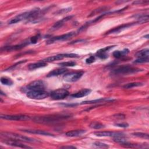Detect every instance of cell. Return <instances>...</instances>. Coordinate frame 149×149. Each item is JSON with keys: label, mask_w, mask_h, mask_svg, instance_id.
Segmentation results:
<instances>
[{"label": "cell", "mask_w": 149, "mask_h": 149, "mask_svg": "<svg viewBox=\"0 0 149 149\" xmlns=\"http://www.w3.org/2000/svg\"><path fill=\"white\" fill-rule=\"evenodd\" d=\"M69 117L66 115H47V116H39L35 117L33 118L34 122L42 123V124H50L57 123L66 118H68Z\"/></svg>", "instance_id": "6da1fadb"}, {"label": "cell", "mask_w": 149, "mask_h": 149, "mask_svg": "<svg viewBox=\"0 0 149 149\" xmlns=\"http://www.w3.org/2000/svg\"><path fill=\"white\" fill-rule=\"evenodd\" d=\"M1 135L2 137H4L6 139H9L12 140H15L20 142H28V143H35V142H40L39 140L34 139L33 138H31L29 137H27L23 135H21L19 134H16L12 132H3L1 133Z\"/></svg>", "instance_id": "7a4b0ae2"}, {"label": "cell", "mask_w": 149, "mask_h": 149, "mask_svg": "<svg viewBox=\"0 0 149 149\" xmlns=\"http://www.w3.org/2000/svg\"><path fill=\"white\" fill-rule=\"evenodd\" d=\"M142 71H143V69L136 67H133L130 66H123L114 70L113 71V73L114 74H129L136 73Z\"/></svg>", "instance_id": "3957f363"}, {"label": "cell", "mask_w": 149, "mask_h": 149, "mask_svg": "<svg viewBox=\"0 0 149 149\" xmlns=\"http://www.w3.org/2000/svg\"><path fill=\"white\" fill-rule=\"evenodd\" d=\"M27 97L34 100H42L48 96V93L44 90L29 91L27 93Z\"/></svg>", "instance_id": "277c9868"}, {"label": "cell", "mask_w": 149, "mask_h": 149, "mask_svg": "<svg viewBox=\"0 0 149 149\" xmlns=\"http://www.w3.org/2000/svg\"><path fill=\"white\" fill-rule=\"evenodd\" d=\"M69 94V91L64 89H58L51 92V97L55 100H63L67 97Z\"/></svg>", "instance_id": "5b68a950"}, {"label": "cell", "mask_w": 149, "mask_h": 149, "mask_svg": "<svg viewBox=\"0 0 149 149\" xmlns=\"http://www.w3.org/2000/svg\"><path fill=\"white\" fill-rule=\"evenodd\" d=\"M83 74V72H73L65 74L63 77L64 81L66 82H75L79 80Z\"/></svg>", "instance_id": "8992f818"}, {"label": "cell", "mask_w": 149, "mask_h": 149, "mask_svg": "<svg viewBox=\"0 0 149 149\" xmlns=\"http://www.w3.org/2000/svg\"><path fill=\"white\" fill-rule=\"evenodd\" d=\"M45 84L42 81H36L30 83L26 87V89L29 91L44 90Z\"/></svg>", "instance_id": "52a82bcc"}, {"label": "cell", "mask_w": 149, "mask_h": 149, "mask_svg": "<svg viewBox=\"0 0 149 149\" xmlns=\"http://www.w3.org/2000/svg\"><path fill=\"white\" fill-rule=\"evenodd\" d=\"M74 34H75V32H69L68 33H66V34H62L61 36L52 37V39H50L49 40H48L47 42V44H51V43H53L57 41L66 40L70 39V37H72V36H73Z\"/></svg>", "instance_id": "ba28073f"}, {"label": "cell", "mask_w": 149, "mask_h": 149, "mask_svg": "<svg viewBox=\"0 0 149 149\" xmlns=\"http://www.w3.org/2000/svg\"><path fill=\"white\" fill-rule=\"evenodd\" d=\"M0 117L9 121H26L30 119V117L25 115H1Z\"/></svg>", "instance_id": "9c48e42d"}, {"label": "cell", "mask_w": 149, "mask_h": 149, "mask_svg": "<svg viewBox=\"0 0 149 149\" xmlns=\"http://www.w3.org/2000/svg\"><path fill=\"white\" fill-rule=\"evenodd\" d=\"M95 135L99 137H121L125 136V135L120 132H115L111 131H103V132H95Z\"/></svg>", "instance_id": "30bf717a"}, {"label": "cell", "mask_w": 149, "mask_h": 149, "mask_svg": "<svg viewBox=\"0 0 149 149\" xmlns=\"http://www.w3.org/2000/svg\"><path fill=\"white\" fill-rule=\"evenodd\" d=\"M3 142L8 146H13V147L23 148H32L31 147H30L29 146H26V145L21 143L20 141H17V140H15L9 139H7V140H3Z\"/></svg>", "instance_id": "8fae6325"}, {"label": "cell", "mask_w": 149, "mask_h": 149, "mask_svg": "<svg viewBox=\"0 0 149 149\" xmlns=\"http://www.w3.org/2000/svg\"><path fill=\"white\" fill-rule=\"evenodd\" d=\"M23 132L28 133V134H37L43 136H53L54 135L49 132L44 131L41 130H35V129H22L21 130Z\"/></svg>", "instance_id": "7c38bea8"}, {"label": "cell", "mask_w": 149, "mask_h": 149, "mask_svg": "<svg viewBox=\"0 0 149 149\" xmlns=\"http://www.w3.org/2000/svg\"><path fill=\"white\" fill-rule=\"evenodd\" d=\"M91 92V90L89 89H82L74 94L70 96L72 98H81L83 97H85L87 95H89L90 93Z\"/></svg>", "instance_id": "4fadbf2b"}, {"label": "cell", "mask_w": 149, "mask_h": 149, "mask_svg": "<svg viewBox=\"0 0 149 149\" xmlns=\"http://www.w3.org/2000/svg\"><path fill=\"white\" fill-rule=\"evenodd\" d=\"M134 25H135V23H127V24L122 25L121 26H118V27L113 29V30H109V32H107L106 34H112V33H118L122 32V30L126 29V28H128L129 27L132 26Z\"/></svg>", "instance_id": "5bb4252c"}, {"label": "cell", "mask_w": 149, "mask_h": 149, "mask_svg": "<svg viewBox=\"0 0 149 149\" xmlns=\"http://www.w3.org/2000/svg\"><path fill=\"white\" fill-rule=\"evenodd\" d=\"M72 16H67V17H66L65 18H63L62 19H61V21H59L57 22H56L54 25V26L51 28V29L50 30L53 31V30H57V29L61 28L64 25V23H65L66 22H67L70 19L72 18Z\"/></svg>", "instance_id": "9a60e30c"}, {"label": "cell", "mask_w": 149, "mask_h": 149, "mask_svg": "<svg viewBox=\"0 0 149 149\" xmlns=\"http://www.w3.org/2000/svg\"><path fill=\"white\" fill-rule=\"evenodd\" d=\"M85 133H86V130L79 129V130H71V131H69L66 132L65 135L68 137L74 138V137H78V136H82L83 134Z\"/></svg>", "instance_id": "2e32d148"}, {"label": "cell", "mask_w": 149, "mask_h": 149, "mask_svg": "<svg viewBox=\"0 0 149 149\" xmlns=\"http://www.w3.org/2000/svg\"><path fill=\"white\" fill-rule=\"evenodd\" d=\"M68 71V69L66 68H60V69H54L52 71H51L48 74L47 77H57L61 75L66 72Z\"/></svg>", "instance_id": "e0dca14e"}, {"label": "cell", "mask_w": 149, "mask_h": 149, "mask_svg": "<svg viewBox=\"0 0 149 149\" xmlns=\"http://www.w3.org/2000/svg\"><path fill=\"white\" fill-rule=\"evenodd\" d=\"M113 47V46H109V47H107L105 48H104L98 51L97 52V57L101 59L107 58L108 57V55L107 54V51H108L109 49H111Z\"/></svg>", "instance_id": "ac0fdd59"}, {"label": "cell", "mask_w": 149, "mask_h": 149, "mask_svg": "<svg viewBox=\"0 0 149 149\" xmlns=\"http://www.w3.org/2000/svg\"><path fill=\"white\" fill-rule=\"evenodd\" d=\"M47 65V64L46 62H44L43 61H39L38 62L33 63V64H31L29 65L28 68L30 70H34V69H38L40 68L44 67Z\"/></svg>", "instance_id": "d6986e66"}, {"label": "cell", "mask_w": 149, "mask_h": 149, "mask_svg": "<svg viewBox=\"0 0 149 149\" xmlns=\"http://www.w3.org/2000/svg\"><path fill=\"white\" fill-rule=\"evenodd\" d=\"M64 58V57H63V55L62 54H60V55H57L52 56V57H48V58L43 60V61L44 62H53L55 61L62 60Z\"/></svg>", "instance_id": "ffe728a7"}, {"label": "cell", "mask_w": 149, "mask_h": 149, "mask_svg": "<svg viewBox=\"0 0 149 149\" xmlns=\"http://www.w3.org/2000/svg\"><path fill=\"white\" fill-rule=\"evenodd\" d=\"M27 44V43H23V44H19V45H16L13 46H8L4 48V50L5 51H13V50H20L22 48H23Z\"/></svg>", "instance_id": "44dd1931"}, {"label": "cell", "mask_w": 149, "mask_h": 149, "mask_svg": "<svg viewBox=\"0 0 149 149\" xmlns=\"http://www.w3.org/2000/svg\"><path fill=\"white\" fill-rule=\"evenodd\" d=\"M136 57L139 58H148L149 56V50L148 48H146L139 51L136 54Z\"/></svg>", "instance_id": "7402d4cb"}, {"label": "cell", "mask_w": 149, "mask_h": 149, "mask_svg": "<svg viewBox=\"0 0 149 149\" xmlns=\"http://www.w3.org/2000/svg\"><path fill=\"white\" fill-rule=\"evenodd\" d=\"M129 53V50L128 49H125L123 51H116L113 52V56L116 58H121L124 55Z\"/></svg>", "instance_id": "603a6c76"}, {"label": "cell", "mask_w": 149, "mask_h": 149, "mask_svg": "<svg viewBox=\"0 0 149 149\" xmlns=\"http://www.w3.org/2000/svg\"><path fill=\"white\" fill-rule=\"evenodd\" d=\"M113 101V99H100L99 100H92V101H83L82 103V104H95V103H103L105 101Z\"/></svg>", "instance_id": "cb8c5ba5"}, {"label": "cell", "mask_w": 149, "mask_h": 149, "mask_svg": "<svg viewBox=\"0 0 149 149\" xmlns=\"http://www.w3.org/2000/svg\"><path fill=\"white\" fill-rule=\"evenodd\" d=\"M144 84L143 83H140V82H133V83H128V84H125L123 87L125 89H132L134 87H140L143 86Z\"/></svg>", "instance_id": "d4e9b609"}, {"label": "cell", "mask_w": 149, "mask_h": 149, "mask_svg": "<svg viewBox=\"0 0 149 149\" xmlns=\"http://www.w3.org/2000/svg\"><path fill=\"white\" fill-rule=\"evenodd\" d=\"M108 8H109L108 7H100V8H99L97 9H96L95 10L93 11L90 13V15L89 16V17H91V16H94V15H96L97 13H101V12H102L108 9Z\"/></svg>", "instance_id": "484cf974"}, {"label": "cell", "mask_w": 149, "mask_h": 149, "mask_svg": "<svg viewBox=\"0 0 149 149\" xmlns=\"http://www.w3.org/2000/svg\"><path fill=\"white\" fill-rule=\"evenodd\" d=\"M90 127L95 129H100L104 128L105 126L103 123L99 122H93L90 125Z\"/></svg>", "instance_id": "4316f807"}, {"label": "cell", "mask_w": 149, "mask_h": 149, "mask_svg": "<svg viewBox=\"0 0 149 149\" xmlns=\"http://www.w3.org/2000/svg\"><path fill=\"white\" fill-rule=\"evenodd\" d=\"M1 83L3 85H7V86H11L13 85V81L9 79V78H5V77H2L1 78Z\"/></svg>", "instance_id": "83f0119b"}, {"label": "cell", "mask_w": 149, "mask_h": 149, "mask_svg": "<svg viewBox=\"0 0 149 149\" xmlns=\"http://www.w3.org/2000/svg\"><path fill=\"white\" fill-rule=\"evenodd\" d=\"M132 135L138 138H143L144 139H148V135L147 134H144L142 132H135L132 134Z\"/></svg>", "instance_id": "f1b7e54d"}, {"label": "cell", "mask_w": 149, "mask_h": 149, "mask_svg": "<svg viewBox=\"0 0 149 149\" xmlns=\"http://www.w3.org/2000/svg\"><path fill=\"white\" fill-rule=\"evenodd\" d=\"M59 65L63 67H66V66H74L77 65V63L73 61H68V62H61L58 64Z\"/></svg>", "instance_id": "f546056e"}, {"label": "cell", "mask_w": 149, "mask_h": 149, "mask_svg": "<svg viewBox=\"0 0 149 149\" xmlns=\"http://www.w3.org/2000/svg\"><path fill=\"white\" fill-rule=\"evenodd\" d=\"M138 23H144V22H146L148 21V15H140V16H138Z\"/></svg>", "instance_id": "4dcf8cb0"}, {"label": "cell", "mask_w": 149, "mask_h": 149, "mask_svg": "<svg viewBox=\"0 0 149 149\" xmlns=\"http://www.w3.org/2000/svg\"><path fill=\"white\" fill-rule=\"evenodd\" d=\"M94 146H95L96 147L103 148H107L109 147V146L107 144L101 143V142H95L94 143Z\"/></svg>", "instance_id": "1f68e13d"}, {"label": "cell", "mask_w": 149, "mask_h": 149, "mask_svg": "<svg viewBox=\"0 0 149 149\" xmlns=\"http://www.w3.org/2000/svg\"><path fill=\"white\" fill-rule=\"evenodd\" d=\"M64 58H78L79 55L75 54H62Z\"/></svg>", "instance_id": "d6a6232c"}, {"label": "cell", "mask_w": 149, "mask_h": 149, "mask_svg": "<svg viewBox=\"0 0 149 149\" xmlns=\"http://www.w3.org/2000/svg\"><path fill=\"white\" fill-rule=\"evenodd\" d=\"M148 58H139L138 59H137L136 60H135L134 61L135 63H146V62H148Z\"/></svg>", "instance_id": "836d02e7"}, {"label": "cell", "mask_w": 149, "mask_h": 149, "mask_svg": "<svg viewBox=\"0 0 149 149\" xmlns=\"http://www.w3.org/2000/svg\"><path fill=\"white\" fill-rule=\"evenodd\" d=\"M39 38V35H37L36 36L32 37V38L30 39V43H31L32 44L36 43L37 42V41H38Z\"/></svg>", "instance_id": "e575fe53"}, {"label": "cell", "mask_w": 149, "mask_h": 149, "mask_svg": "<svg viewBox=\"0 0 149 149\" xmlns=\"http://www.w3.org/2000/svg\"><path fill=\"white\" fill-rule=\"evenodd\" d=\"M95 57H94V56H91V57H90L89 58H87L86 60V62L87 64H90L93 63V62H95Z\"/></svg>", "instance_id": "d590c367"}, {"label": "cell", "mask_w": 149, "mask_h": 149, "mask_svg": "<svg viewBox=\"0 0 149 149\" xmlns=\"http://www.w3.org/2000/svg\"><path fill=\"white\" fill-rule=\"evenodd\" d=\"M115 125L117 126H118V127H121V128H128L129 126V125L126 123H116Z\"/></svg>", "instance_id": "8d00e7d4"}, {"label": "cell", "mask_w": 149, "mask_h": 149, "mask_svg": "<svg viewBox=\"0 0 149 149\" xmlns=\"http://www.w3.org/2000/svg\"><path fill=\"white\" fill-rule=\"evenodd\" d=\"M62 148H77L76 147L74 146H62L61 147Z\"/></svg>", "instance_id": "74e56055"}]
</instances>
